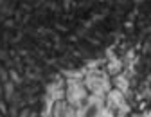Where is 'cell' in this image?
Here are the masks:
<instances>
[{"label":"cell","instance_id":"cell-1","mask_svg":"<svg viewBox=\"0 0 151 117\" xmlns=\"http://www.w3.org/2000/svg\"><path fill=\"white\" fill-rule=\"evenodd\" d=\"M86 99H88V92H86L85 83H81L78 79H70L67 83V90H65V101L72 108H81Z\"/></svg>","mask_w":151,"mask_h":117},{"label":"cell","instance_id":"cell-2","mask_svg":"<svg viewBox=\"0 0 151 117\" xmlns=\"http://www.w3.org/2000/svg\"><path fill=\"white\" fill-rule=\"evenodd\" d=\"M104 103L101 95H90L78 112V117H103Z\"/></svg>","mask_w":151,"mask_h":117},{"label":"cell","instance_id":"cell-3","mask_svg":"<svg viewBox=\"0 0 151 117\" xmlns=\"http://www.w3.org/2000/svg\"><path fill=\"white\" fill-rule=\"evenodd\" d=\"M85 87L88 90L93 92V95H103V92L108 88V79H106V76L101 74V72H93L86 77V83Z\"/></svg>","mask_w":151,"mask_h":117},{"label":"cell","instance_id":"cell-4","mask_svg":"<svg viewBox=\"0 0 151 117\" xmlns=\"http://www.w3.org/2000/svg\"><path fill=\"white\" fill-rule=\"evenodd\" d=\"M50 117H74V108L65 99L54 101L50 108Z\"/></svg>","mask_w":151,"mask_h":117},{"label":"cell","instance_id":"cell-5","mask_svg":"<svg viewBox=\"0 0 151 117\" xmlns=\"http://www.w3.org/2000/svg\"><path fill=\"white\" fill-rule=\"evenodd\" d=\"M18 117H34V113H32L31 110H22Z\"/></svg>","mask_w":151,"mask_h":117},{"label":"cell","instance_id":"cell-6","mask_svg":"<svg viewBox=\"0 0 151 117\" xmlns=\"http://www.w3.org/2000/svg\"><path fill=\"white\" fill-rule=\"evenodd\" d=\"M0 117H6V115H4V113H2V112H0Z\"/></svg>","mask_w":151,"mask_h":117}]
</instances>
